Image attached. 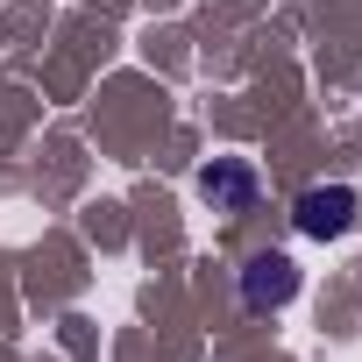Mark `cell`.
<instances>
[{
  "label": "cell",
  "mask_w": 362,
  "mask_h": 362,
  "mask_svg": "<svg viewBox=\"0 0 362 362\" xmlns=\"http://www.w3.org/2000/svg\"><path fill=\"white\" fill-rule=\"evenodd\" d=\"M291 221H298V235H313V242H341V235H355V221H362V192H355V185H305L298 206H291Z\"/></svg>",
  "instance_id": "obj_1"
},
{
  "label": "cell",
  "mask_w": 362,
  "mask_h": 362,
  "mask_svg": "<svg viewBox=\"0 0 362 362\" xmlns=\"http://www.w3.org/2000/svg\"><path fill=\"white\" fill-rule=\"evenodd\" d=\"M199 199H206L214 214H249V206H256V163L214 156V163L199 170Z\"/></svg>",
  "instance_id": "obj_3"
},
{
  "label": "cell",
  "mask_w": 362,
  "mask_h": 362,
  "mask_svg": "<svg viewBox=\"0 0 362 362\" xmlns=\"http://www.w3.org/2000/svg\"><path fill=\"white\" fill-rule=\"evenodd\" d=\"M298 298V263L291 256H249L242 263V305L249 313H277V305H291Z\"/></svg>",
  "instance_id": "obj_2"
}]
</instances>
